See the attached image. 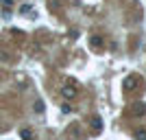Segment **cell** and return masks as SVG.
<instances>
[{"instance_id": "cell-1", "label": "cell", "mask_w": 146, "mask_h": 140, "mask_svg": "<svg viewBox=\"0 0 146 140\" xmlns=\"http://www.w3.org/2000/svg\"><path fill=\"white\" fill-rule=\"evenodd\" d=\"M61 94H63V98H74L76 96V88H72V85L68 83V85L61 88Z\"/></svg>"}, {"instance_id": "cell-2", "label": "cell", "mask_w": 146, "mask_h": 140, "mask_svg": "<svg viewBox=\"0 0 146 140\" xmlns=\"http://www.w3.org/2000/svg\"><path fill=\"white\" fill-rule=\"evenodd\" d=\"M144 112H146L144 103H133V107H131V114H133V116H142Z\"/></svg>"}, {"instance_id": "cell-3", "label": "cell", "mask_w": 146, "mask_h": 140, "mask_svg": "<svg viewBox=\"0 0 146 140\" xmlns=\"http://www.w3.org/2000/svg\"><path fill=\"white\" fill-rule=\"evenodd\" d=\"M90 125H92V129H94V131H96V134H98V131L103 129V118H100V116H94Z\"/></svg>"}, {"instance_id": "cell-4", "label": "cell", "mask_w": 146, "mask_h": 140, "mask_svg": "<svg viewBox=\"0 0 146 140\" xmlns=\"http://www.w3.org/2000/svg\"><path fill=\"white\" fill-rule=\"evenodd\" d=\"M90 46L92 48H100V46H103V37L100 35H92L90 37Z\"/></svg>"}, {"instance_id": "cell-5", "label": "cell", "mask_w": 146, "mask_h": 140, "mask_svg": "<svg viewBox=\"0 0 146 140\" xmlns=\"http://www.w3.org/2000/svg\"><path fill=\"white\" fill-rule=\"evenodd\" d=\"M33 110H35L37 114H44V101H35V103H33Z\"/></svg>"}, {"instance_id": "cell-6", "label": "cell", "mask_w": 146, "mask_h": 140, "mask_svg": "<svg viewBox=\"0 0 146 140\" xmlns=\"http://www.w3.org/2000/svg\"><path fill=\"white\" fill-rule=\"evenodd\" d=\"M135 140H146V129H137L135 131Z\"/></svg>"}, {"instance_id": "cell-7", "label": "cell", "mask_w": 146, "mask_h": 140, "mask_svg": "<svg viewBox=\"0 0 146 140\" xmlns=\"http://www.w3.org/2000/svg\"><path fill=\"white\" fill-rule=\"evenodd\" d=\"M135 83V79L133 77H129V79H124V88H129V90H131V85Z\"/></svg>"}, {"instance_id": "cell-8", "label": "cell", "mask_w": 146, "mask_h": 140, "mask_svg": "<svg viewBox=\"0 0 146 140\" xmlns=\"http://www.w3.org/2000/svg\"><path fill=\"white\" fill-rule=\"evenodd\" d=\"M31 9H33L31 5H22L20 7V13H31Z\"/></svg>"}, {"instance_id": "cell-9", "label": "cell", "mask_w": 146, "mask_h": 140, "mask_svg": "<svg viewBox=\"0 0 146 140\" xmlns=\"http://www.w3.org/2000/svg\"><path fill=\"white\" fill-rule=\"evenodd\" d=\"M20 136H22L24 140H29L31 138V131H29V129H22V134H20Z\"/></svg>"}]
</instances>
